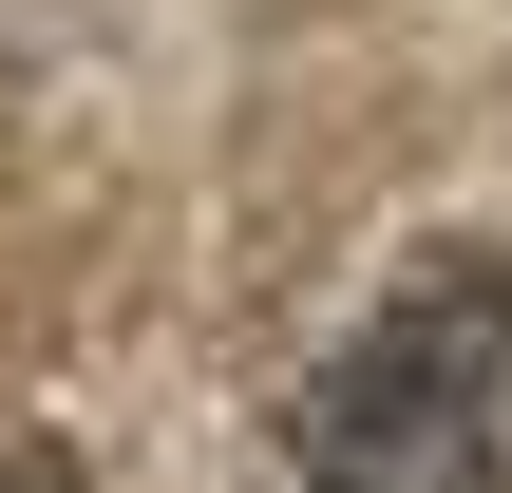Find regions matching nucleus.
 Wrapping results in <instances>:
<instances>
[{
	"label": "nucleus",
	"mask_w": 512,
	"mask_h": 493,
	"mask_svg": "<svg viewBox=\"0 0 512 493\" xmlns=\"http://www.w3.org/2000/svg\"><path fill=\"white\" fill-rule=\"evenodd\" d=\"M494 418H512V228H475L380 285V323L285 399V456L323 493H512Z\"/></svg>",
	"instance_id": "1"
}]
</instances>
